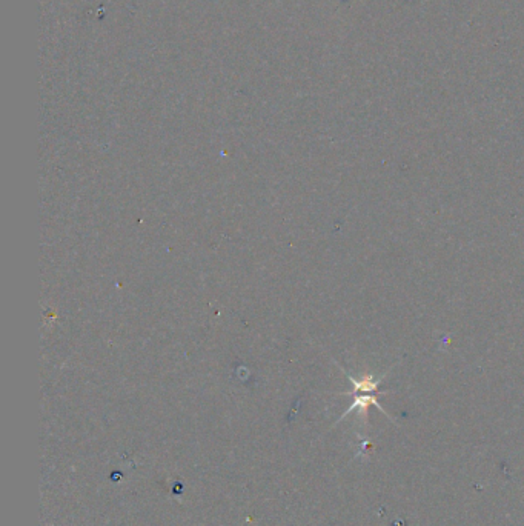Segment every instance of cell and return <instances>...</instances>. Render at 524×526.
<instances>
[{
    "mask_svg": "<svg viewBox=\"0 0 524 526\" xmlns=\"http://www.w3.org/2000/svg\"><path fill=\"white\" fill-rule=\"evenodd\" d=\"M391 370L386 371V373L382 374L380 377L372 376V374H365L362 379H355L351 374L345 373L349 382L352 383V393H348V396H351L352 394L354 402H352L351 407L343 413L340 420L345 419L348 414L354 413V411L357 410L359 411L360 417H362L365 422H368L369 407H375L379 408V411H382L386 417H389V419L395 423V420L389 416L388 411H385V408L379 403L380 394H388V391H380V385H382L383 380H385V377L388 376L389 371Z\"/></svg>",
    "mask_w": 524,
    "mask_h": 526,
    "instance_id": "cell-1",
    "label": "cell"
}]
</instances>
